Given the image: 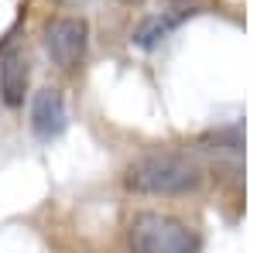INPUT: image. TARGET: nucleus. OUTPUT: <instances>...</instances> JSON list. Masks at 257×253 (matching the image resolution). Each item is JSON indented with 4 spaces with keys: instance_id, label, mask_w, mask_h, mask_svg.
<instances>
[{
    "instance_id": "6",
    "label": "nucleus",
    "mask_w": 257,
    "mask_h": 253,
    "mask_svg": "<svg viewBox=\"0 0 257 253\" xmlns=\"http://www.w3.org/2000/svg\"><path fill=\"white\" fill-rule=\"evenodd\" d=\"M192 11H168V14H155V18H148V21H141L138 24V31H134V45L138 48H155L161 38H168L172 31H175L182 21L189 18Z\"/></svg>"
},
{
    "instance_id": "5",
    "label": "nucleus",
    "mask_w": 257,
    "mask_h": 253,
    "mask_svg": "<svg viewBox=\"0 0 257 253\" xmlns=\"http://www.w3.org/2000/svg\"><path fill=\"white\" fill-rule=\"evenodd\" d=\"M28 82H31V65L24 52H7L0 59V99L7 106H21L28 96Z\"/></svg>"
},
{
    "instance_id": "2",
    "label": "nucleus",
    "mask_w": 257,
    "mask_h": 253,
    "mask_svg": "<svg viewBox=\"0 0 257 253\" xmlns=\"http://www.w3.org/2000/svg\"><path fill=\"white\" fill-rule=\"evenodd\" d=\"M131 250L134 253H199V236L161 212H141L131 222Z\"/></svg>"
},
{
    "instance_id": "3",
    "label": "nucleus",
    "mask_w": 257,
    "mask_h": 253,
    "mask_svg": "<svg viewBox=\"0 0 257 253\" xmlns=\"http://www.w3.org/2000/svg\"><path fill=\"white\" fill-rule=\"evenodd\" d=\"M89 45V24L82 18H55L45 24V52L59 69H79Z\"/></svg>"
},
{
    "instance_id": "4",
    "label": "nucleus",
    "mask_w": 257,
    "mask_h": 253,
    "mask_svg": "<svg viewBox=\"0 0 257 253\" xmlns=\"http://www.w3.org/2000/svg\"><path fill=\"white\" fill-rule=\"evenodd\" d=\"M65 99H62L59 89H41L35 93V103H31V130L38 140H52L65 130Z\"/></svg>"
},
{
    "instance_id": "1",
    "label": "nucleus",
    "mask_w": 257,
    "mask_h": 253,
    "mask_svg": "<svg viewBox=\"0 0 257 253\" xmlns=\"http://www.w3.org/2000/svg\"><path fill=\"white\" fill-rule=\"evenodd\" d=\"M127 188L141 195H185L196 192L202 171L182 154H148L127 168Z\"/></svg>"
}]
</instances>
